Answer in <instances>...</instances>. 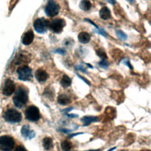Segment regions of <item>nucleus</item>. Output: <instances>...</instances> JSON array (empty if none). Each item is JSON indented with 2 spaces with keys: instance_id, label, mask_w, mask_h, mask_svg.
Segmentation results:
<instances>
[{
  "instance_id": "9d476101",
  "label": "nucleus",
  "mask_w": 151,
  "mask_h": 151,
  "mask_svg": "<svg viewBox=\"0 0 151 151\" xmlns=\"http://www.w3.org/2000/svg\"><path fill=\"white\" fill-rule=\"evenodd\" d=\"M35 76L37 80L40 83L45 82L49 77L48 73L42 68H39L36 71Z\"/></svg>"
},
{
  "instance_id": "ea45409f",
  "label": "nucleus",
  "mask_w": 151,
  "mask_h": 151,
  "mask_svg": "<svg viewBox=\"0 0 151 151\" xmlns=\"http://www.w3.org/2000/svg\"><path fill=\"white\" fill-rule=\"evenodd\" d=\"M86 151H101L100 149H95V150H86Z\"/></svg>"
},
{
  "instance_id": "7c9ffc66",
  "label": "nucleus",
  "mask_w": 151,
  "mask_h": 151,
  "mask_svg": "<svg viewBox=\"0 0 151 151\" xmlns=\"http://www.w3.org/2000/svg\"><path fill=\"white\" fill-rule=\"evenodd\" d=\"M14 151H27V150L22 145L18 146Z\"/></svg>"
},
{
  "instance_id": "5701e85b",
  "label": "nucleus",
  "mask_w": 151,
  "mask_h": 151,
  "mask_svg": "<svg viewBox=\"0 0 151 151\" xmlns=\"http://www.w3.org/2000/svg\"><path fill=\"white\" fill-rule=\"evenodd\" d=\"M27 59H26V57L22 54H19L18 56L16 57V59H15V64L16 65H19L21 63H23V62H25V61H26Z\"/></svg>"
},
{
  "instance_id": "6e6552de",
  "label": "nucleus",
  "mask_w": 151,
  "mask_h": 151,
  "mask_svg": "<svg viewBox=\"0 0 151 151\" xmlns=\"http://www.w3.org/2000/svg\"><path fill=\"white\" fill-rule=\"evenodd\" d=\"M66 25V21L63 18H57L53 20L49 24L50 30L56 34H59L62 32L64 27Z\"/></svg>"
},
{
  "instance_id": "9b49d317",
  "label": "nucleus",
  "mask_w": 151,
  "mask_h": 151,
  "mask_svg": "<svg viewBox=\"0 0 151 151\" xmlns=\"http://www.w3.org/2000/svg\"><path fill=\"white\" fill-rule=\"evenodd\" d=\"M21 133L23 136V138L25 139H31L34 138L35 136V132L32 130H31L30 126L27 125L23 126L21 130Z\"/></svg>"
},
{
  "instance_id": "58836bf2",
  "label": "nucleus",
  "mask_w": 151,
  "mask_h": 151,
  "mask_svg": "<svg viewBox=\"0 0 151 151\" xmlns=\"http://www.w3.org/2000/svg\"><path fill=\"white\" fill-rule=\"evenodd\" d=\"M126 1H128L130 3H134L135 0H126Z\"/></svg>"
},
{
  "instance_id": "f257e3e1",
  "label": "nucleus",
  "mask_w": 151,
  "mask_h": 151,
  "mask_svg": "<svg viewBox=\"0 0 151 151\" xmlns=\"http://www.w3.org/2000/svg\"><path fill=\"white\" fill-rule=\"evenodd\" d=\"M28 100V90L25 87H19L13 97V103L14 105L18 108H22L26 105Z\"/></svg>"
},
{
  "instance_id": "c756f323",
  "label": "nucleus",
  "mask_w": 151,
  "mask_h": 151,
  "mask_svg": "<svg viewBox=\"0 0 151 151\" xmlns=\"http://www.w3.org/2000/svg\"><path fill=\"white\" fill-rule=\"evenodd\" d=\"M64 115L66 116H67L68 118H71V119H73V118H78L79 117V115H76V114H73V113H71V114H68V113H64Z\"/></svg>"
},
{
  "instance_id": "b1692460",
  "label": "nucleus",
  "mask_w": 151,
  "mask_h": 151,
  "mask_svg": "<svg viewBox=\"0 0 151 151\" xmlns=\"http://www.w3.org/2000/svg\"><path fill=\"white\" fill-rule=\"evenodd\" d=\"M98 65L100 67L103 69H107L109 66V63L106 60H102L100 61L99 62Z\"/></svg>"
},
{
  "instance_id": "a19ab883",
  "label": "nucleus",
  "mask_w": 151,
  "mask_h": 151,
  "mask_svg": "<svg viewBox=\"0 0 151 151\" xmlns=\"http://www.w3.org/2000/svg\"><path fill=\"white\" fill-rule=\"evenodd\" d=\"M122 151H126V150H122Z\"/></svg>"
},
{
  "instance_id": "393cba45",
  "label": "nucleus",
  "mask_w": 151,
  "mask_h": 151,
  "mask_svg": "<svg viewBox=\"0 0 151 151\" xmlns=\"http://www.w3.org/2000/svg\"><path fill=\"white\" fill-rule=\"evenodd\" d=\"M74 68H75L76 70L81 71L82 72H83V73H86V74L87 73V71L86 68H85L84 67V66H82V65H78V66H75Z\"/></svg>"
},
{
  "instance_id": "c9c22d12",
  "label": "nucleus",
  "mask_w": 151,
  "mask_h": 151,
  "mask_svg": "<svg viewBox=\"0 0 151 151\" xmlns=\"http://www.w3.org/2000/svg\"><path fill=\"white\" fill-rule=\"evenodd\" d=\"M107 1L111 5H114L116 3V0H107Z\"/></svg>"
},
{
  "instance_id": "ddd939ff",
  "label": "nucleus",
  "mask_w": 151,
  "mask_h": 151,
  "mask_svg": "<svg viewBox=\"0 0 151 151\" xmlns=\"http://www.w3.org/2000/svg\"><path fill=\"white\" fill-rule=\"evenodd\" d=\"M81 121L83 123V126H89L93 122H97L99 121V118L97 116H83L81 119Z\"/></svg>"
},
{
  "instance_id": "bb28decb",
  "label": "nucleus",
  "mask_w": 151,
  "mask_h": 151,
  "mask_svg": "<svg viewBox=\"0 0 151 151\" xmlns=\"http://www.w3.org/2000/svg\"><path fill=\"white\" fill-rule=\"evenodd\" d=\"M95 31L97 33H98V34H100V35H102L105 37H107V34L106 33V32L105 31H104V30H103V29H102V28H99V29H97V31L95 30Z\"/></svg>"
},
{
  "instance_id": "423d86ee",
  "label": "nucleus",
  "mask_w": 151,
  "mask_h": 151,
  "mask_svg": "<svg viewBox=\"0 0 151 151\" xmlns=\"http://www.w3.org/2000/svg\"><path fill=\"white\" fill-rule=\"evenodd\" d=\"M33 27L35 31L39 34L45 33L49 27V21L44 18H39L35 20Z\"/></svg>"
},
{
  "instance_id": "a878e982",
  "label": "nucleus",
  "mask_w": 151,
  "mask_h": 151,
  "mask_svg": "<svg viewBox=\"0 0 151 151\" xmlns=\"http://www.w3.org/2000/svg\"><path fill=\"white\" fill-rule=\"evenodd\" d=\"M54 52L55 53L60 54H61V55H64L66 54V51L64 49H62V48L57 49Z\"/></svg>"
},
{
  "instance_id": "6ab92c4d",
  "label": "nucleus",
  "mask_w": 151,
  "mask_h": 151,
  "mask_svg": "<svg viewBox=\"0 0 151 151\" xmlns=\"http://www.w3.org/2000/svg\"><path fill=\"white\" fill-rule=\"evenodd\" d=\"M92 6V4L89 0H82L79 4L80 8L85 11H89Z\"/></svg>"
},
{
  "instance_id": "412c9836",
  "label": "nucleus",
  "mask_w": 151,
  "mask_h": 151,
  "mask_svg": "<svg viewBox=\"0 0 151 151\" xmlns=\"http://www.w3.org/2000/svg\"><path fill=\"white\" fill-rule=\"evenodd\" d=\"M116 34L117 37L121 40L125 41V40H127V39H128L127 34L121 30H116Z\"/></svg>"
},
{
  "instance_id": "cd10ccee",
  "label": "nucleus",
  "mask_w": 151,
  "mask_h": 151,
  "mask_svg": "<svg viewBox=\"0 0 151 151\" xmlns=\"http://www.w3.org/2000/svg\"><path fill=\"white\" fill-rule=\"evenodd\" d=\"M59 131L62 133H70L72 132V130L71 129H65V128H60V129H59Z\"/></svg>"
},
{
  "instance_id": "1a4fd4ad",
  "label": "nucleus",
  "mask_w": 151,
  "mask_h": 151,
  "mask_svg": "<svg viewBox=\"0 0 151 151\" xmlns=\"http://www.w3.org/2000/svg\"><path fill=\"white\" fill-rule=\"evenodd\" d=\"M15 90H16V84L14 83V82L10 79H7L3 87V90H2L3 94L6 96H10L13 94Z\"/></svg>"
},
{
  "instance_id": "4468645a",
  "label": "nucleus",
  "mask_w": 151,
  "mask_h": 151,
  "mask_svg": "<svg viewBox=\"0 0 151 151\" xmlns=\"http://www.w3.org/2000/svg\"><path fill=\"white\" fill-rule=\"evenodd\" d=\"M78 40L82 44H87L90 40V35L87 32H81L78 35Z\"/></svg>"
},
{
  "instance_id": "4c0bfd02",
  "label": "nucleus",
  "mask_w": 151,
  "mask_h": 151,
  "mask_svg": "<svg viewBox=\"0 0 151 151\" xmlns=\"http://www.w3.org/2000/svg\"><path fill=\"white\" fill-rule=\"evenodd\" d=\"M86 65H87V66H88V67H90V68H93V66H92V65H91V64H88V63H86Z\"/></svg>"
},
{
  "instance_id": "20e7f679",
  "label": "nucleus",
  "mask_w": 151,
  "mask_h": 151,
  "mask_svg": "<svg viewBox=\"0 0 151 151\" xmlns=\"http://www.w3.org/2000/svg\"><path fill=\"white\" fill-rule=\"evenodd\" d=\"M15 146V140L10 136H0V149L3 151H11Z\"/></svg>"
},
{
  "instance_id": "72a5a7b5",
  "label": "nucleus",
  "mask_w": 151,
  "mask_h": 151,
  "mask_svg": "<svg viewBox=\"0 0 151 151\" xmlns=\"http://www.w3.org/2000/svg\"><path fill=\"white\" fill-rule=\"evenodd\" d=\"M73 109H74L73 107H68V108H66V109H63V110H61V111L63 112L64 113H68L69 111H70L71 110H72Z\"/></svg>"
},
{
  "instance_id": "2eb2a0df",
  "label": "nucleus",
  "mask_w": 151,
  "mask_h": 151,
  "mask_svg": "<svg viewBox=\"0 0 151 151\" xmlns=\"http://www.w3.org/2000/svg\"><path fill=\"white\" fill-rule=\"evenodd\" d=\"M57 102L59 104L65 106L70 104L71 102V99L69 96L65 94H61L58 96Z\"/></svg>"
},
{
  "instance_id": "7ed1b4c3",
  "label": "nucleus",
  "mask_w": 151,
  "mask_h": 151,
  "mask_svg": "<svg viewBox=\"0 0 151 151\" xmlns=\"http://www.w3.org/2000/svg\"><path fill=\"white\" fill-rule=\"evenodd\" d=\"M25 116L26 119L30 122H37L40 119L41 115L39 109L35 106H28L25 111Z\"/></svg>"
},
{
  "instance_id": "f3484780",
  "label": "nucleus",
  "mask_w": 151,
  "mask_h": 151,
  "mask_svg": "<svg viewBox=\"0 0 151 151\" xmlns=\"http://www.w3.org/2000/svg\"><path fill=\"white\" fill-rule=\"evenodd\" d=\"M43 146L46 150H49L53 147V139L50 137H45L42 142Z\"/></svg>"
},
{
  "instance_id": "4be33fe9",
  "label": "nucleus",
  "mask_w": 151,
  "mask_h": 151,
  "mask_svg": "<svg viewBox=\"0 0 151 151\" xmlns=\"http://www.w3.org/2000/svg\"><path fill=\"white\" fill-rule=\"evenodd\" d=\"M96 54L102 60H106L107 59V54L105 51L102 49H99L96 51Z\"/></svg>"
},
{
  "instance_id": "dca6fc26",
  "label": "nucleus",
  "mask_w": 151,
  "mask_h": 151,
  "mask_svg": "<svg viewBox=\"0 0 151 151\" xmlns=\"http://www.w3.org/2000/svg\"><path fill=\"white\" fill-rule=\"evenodd\" d=\"M99 16L103 20H107L111 17V12L109 8L106 7H103L99 11Z\"/></svg>"
},
{
  "instance_id": "f704fd0d",
  "label": "nucleus",
  "mask_w": 151,
  "mask_h": 151,
  "mask_svg": "<svg viewBox=\"0 0 151 151\" xmlns=\"http://www.w3.org/2000/svg\"><path fill=\"white\" fill-rule=\"evenodd\" d=\"M84 133L83 132H79V133H71L70 135H68V137L70 138H73L74 136H78L79 135H82V134H83Z\"/></svg>"
},
{
  "instance_id": "f8f14e48",
  "label": "nucleus",
  "mask_w": 151,
  "mask_h": 151,
  "mask_svg": "<svg viewBox=\"0 0 151 151\" xmlns=\"http://www.w3.org/2000/svg\"><path fill=\"white\" fill-rule=\"evenodd\" d=\"M34 39V34L33 31L32 30H29L24 34L22 39V43L25 46H28L32 43Z\"/></svg>"
},
{
  "instance_id": "39448f33",
  "label": "nucleus",
  "mask_w": 151,
  "mask_h": 151,
  "mask_svg": "<svg viewBox=\"0 0 151 151\" xmlns=\"http://www.w3.org/2000/svg\"><path fill=\"white\" fill-rule=\"evenodd\" d=\"M18 79L22 81H30L32 78L31 68L28 66L24 65L19 67L17 70Z\"/></svg>"
},
{
  "instance_id": "c85d7f7f",
  "label": "nucleus",
  "mask_w": 151,
  "mask_h": 151,
  "mask_svg": "<svg viewBox=\"0 0 151 151\" xmlns=\"http://www.w3.org/2000/svg\"><path fill=\"white\" fill-rule=\"evenodd\" d=\"M76 74H77V76H78L80 79H82L84 82H85L87 85H90V83L89 82V81L87 79H86V78H83V77H82V76H81L80 75H79V74H78V73H76Z\"/></svg>"
},
{
  "instance_id": "aec40b11",
  "label": "nucleus",
  "mask_w": 151,
  "mask_h": 151,
  "mask_svg": "<svg viewBox=\"0 0 151 151\" xmlns=\"http://www.w3.org/2000/svg\"><path fill=\"white\" fill-rule=\"evenodd\" d=\"M72 143L67 140H64L61 142V148L63 151H70L72 148Z\"/></svg>"
},
{
  "instance_id": "2f4dec72",
  "label": "nucleus",
  "mask_w": 151,
  "mask_h": 151,
  "mask_svg": "<svg viewBox=\"0 0 151 151\" xmlns=\"http://www.w3.org/2000/svg\"><path fill=\"white\" fill-rule=\"evenodd\" d=\"M123 63H124L126 66H127L131 70H133V67H132V64H131V62L129 61V60H125V61H123Z\"/></svg>"
},
{
  "instance_id": "f03ea898",
  "label": "nucleus",
  "mask_w": 151,
  "mask_h": 151,
  "mask_svg": "<svg viewBox=\"0 0 151 151\" xmlns=\"http://www.w3.org/2000/svg\"><path fill=\"white\" fill-rule=\"evenodd\" d=\"M5 121L10 123H19L22 120L21 113L14 109H9L6 111L4 114Z\"/></svg>"
},
{
  "instance_id": "a211bd4d",
  "label": "nucleus",
  "mask_w": 151,
  "mask_h": 151,
  "mask_svg": "<svg viewBox=\"0 0 151 151\" xmlns=\"http://www.w3.org/2000/svg\"><path fill=\"white\" fill-rule=\"evenodd\" d=\"M71 84V79L67 75L64 74L60 80V85L61 86L65 89L70 86Z\"/></svg>"
},
{
  "instance_id": "e433bc0d",
  "label": "nucleus",
  "mask_w": 151,
  "mask_h": 151,
  "mask_svg": "<svg viewBox=\"0 0 151 151\" xmlns=\"http://www.w3.org/2000/svg\"><path fill=\"white\" fill-rule=\"evenodd\" d=\"M116 149V147H111V149H110L109 150H108L107 151H113L115 149Z\"/></svg>"
},
{
  "instance_id": "0eeeda50",
  "label": "nucleus",
  "mask_w": 151,
  "mask_h": 151,
  "mask_svg": "<svg viewBox=\"0 0 151 151\" xmlns=\"http://www.w3.org/2000/svg\"><path fill=\"white\" fill-rule=\"evenodd\" d=\"M44 11L47 17H55L58 15L60 11V6L53 0H49L45 7Z\"/></svg>"
},
{
  "instance_id": "473e14b6",
  "label": "nucleus",
  "mask_w": 151,
  "mask_h": 151,
  "mask_svg": "<svg viewBox=\"0 0 151 151\" xmlns=\"http://www.w3.org/2000/svg\"><path fill=\"white\" fill-rule=\"evenodd\" d=\"M85 21H87V22H88V23H90V24H92L97 30V29H99V28L98 27V26L95 23H93L91 20H90V19H89V18H85Z\"/></svg>"
}]
</instances>
